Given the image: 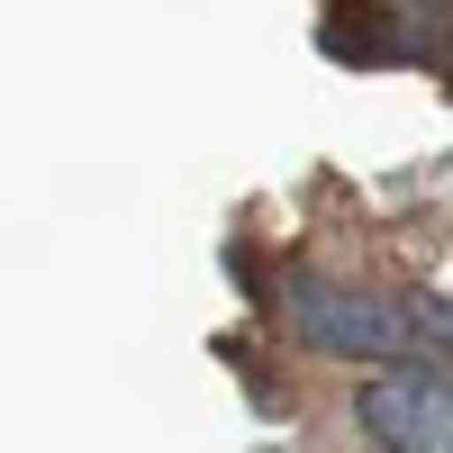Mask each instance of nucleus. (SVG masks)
I'll return each mask as SVG.
<instances>
[{
	"mask_svg": "<svg viewBox=\"0 0 453 453\" xmlns=\"http://www.w3.org/2000/svg\"><path fill=\"white\" fill-rule=\"evenodd\" d=\"M290 335H309L318 354H372V363H435L418 299L390 290H354V281H290L281 290Z\"/></svg>",
	"mask_w": 453,
	"mask_h": 453,
	"instance_id": "obj_1",
	"label": "nucleus"
},
{
	"mask_svg": "<svg viewBox=\"0 0 453 453\" xmlns=\"http://www.w3.org/2000/svg\"><path fill=\"white\" fill-rule=\"evenodd\" d=\"M363 435L381 453H453V372L444 363H390L354 399Z\"/></svg>",
	"mask_w": 453,
	"mask_h": 453,
	"instance_id": "obj_2",
	"label": "nucleus"
}]
</instances>
